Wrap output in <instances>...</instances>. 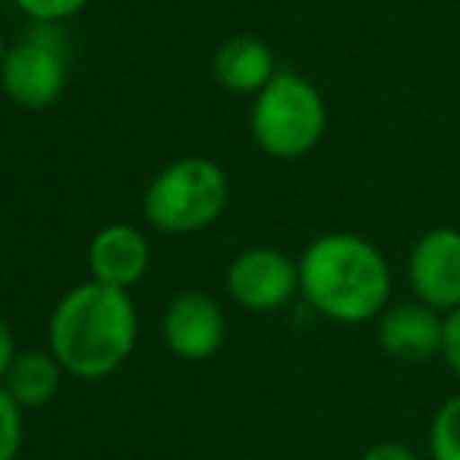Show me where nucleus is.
<instances>
[{
  "mask_svg": "<svg viewBox=\"0 0 460 460\" xmlns=\"http://www.w3.org/2000/svg\"><path fill=\"white\" fill-rule=\"evenodd\" d=\"M139 338V313L129 290L98 281L70 288L48 319V350L66 376L98 382L114 376L133 357Z\"/></svg>",
  "mask_w": 460,
  "mask_h": 460,
  "instance_id": "1",
  "label": "nucleus"
},
{
  "mask_svg": "<svg viewBox=\"0 0 460 460\" xmlns=\"http://www.w3.org/2000/svg\"><path fill=\"white\" fill-rule=\"evenodd\" d=\"M300 296L338 325L376 322L391 300V269L372 240L350 230H328L303 250Z\"/></svg>",
  "mask_w": 460,
  "mask_h": 460,
  "instance_id": "2",
  "label": "nucleus"
},
{
  "mask_svg": "<svg viewBox=\"0 0 460 460\" xmlns=\"http://www.w3.org/2000/svg\"><path fill=\"white\" fill-rule=\"evenodd\" d=\"M230 199V180L217 161L186 155L164 164L146 186L142 215L158 234L186 237L211 227L224 215Z\"/></svg>",
  "mask_w": 460,
  "mask_h": 460,
  "instance_id": "3",
  "label": "nucleus"
},
{
  "mask_svg": "<svg viewBox=\"0 0 460 460\" xmlns=\"http://www.w3.org/2000/svg\"><path fill=\"white\" fill-rule=\"evenodd\" d=\"M328 108L322 92L294 70H278L250 104L252 142L275 161H296L322 142Z\"/></svg>",
  "mask_w": 460,
  "mask_h": 460,
  "instance_id": "4",
  "label": "nucleus"
},
{
  "mask_svg": "<svg viewBox=\"0 0 460 460\" xmlns=\"http://www.w3.org/2000/svg\"><path fill=\"white\" fill-rule=\"evenodd\" d=\"M70 79V60L51 35H26L7 48L0 64V89L16 108L45 111L60 102Z\"/></svg>",
  "mask_w": 460,
  "mask_h": 460,
  "instance_id": "5",
  "label": "nucleus"
},
{
  "mask_svg": "<svg viewBox=\"0 0 460 460\" xmlns=\"http://www.w3.org/2000/svg\"><path fill=\"white\" fill-rule=\"evenodd\" d=\"M227 294L246 313H278L300 294V265L275 246H250L227 265Z\"/></svg>",
  "mask_w": 460,
  "mask_h": 460,
  "instance_id": "6",
  "label": "nucleus"
},
{
  "mask_svg": "<svg viewBox=\"0 0 460 460\" xmlns=\"http://www.w3.org/2000/svg\"><path fill=\"white\" fill-rule=\"evenodd\" d=\"M407 281L413 300L441 315L460 306V230L432 227L413 243L407 256Z\"/></svg>",
  "mask_w": 460,
  "mask_h": 460,
  "instance_id": "7",
  "label": "nucleus"
},
{
  "mask_svg": "<svg viewBox=\"0 0 460 460\" xmlns=\"http://www.w3.org/2000/svg\"><path fill=\"white\" fill-rule=\"evenodd\" d=\"M161 338L167 350L186 363L211 359L227 341V319L221 303L202 290L177 294L161 315Z\"/></svg>",
  "mask_w": 460,
  "mask_h": 460,
  "instance_id": "8",
  "label": "nucleus"
},
{
  "mask_svg": "<svg viewBox=\"0 0 460 460\" xmlns=\"http://www.w3.org/2000/svg\"><path fill=\"white\" fill-rule=\"evenodd\" d=\"M445 315L420 300L388 303L376 319V341L397 363H429L441 357Z\"/></svg>",
  "mask_w": 460,
  "mask_h": 460,
  "instance_id": "9",
  "label": "nucleus"
},
{
  "mask_svg": "<svg viewBox=\"0 0 460 460\" xmlns=\"http://www.w3.org/2000/svg\"><path fill=\"white\" fill-rule=\"evenodd\" d=\"M92 281L108 284L117 290H133L152 265V246L148 237L133 224H104L89 243L85 252Z\"/></svg>",
  "mask_w": 460,
  "mask_h": 460,
  "instance_id": "10",
  "label": "nucleus"
},
{
  "mask_svg": "<svg viewBox=\"0 0 460 460\" xmlns=\"http://www.w3.org/2000/svg\"><path fill=\"white\" fill-rule=\"evenodd\" d=\"M278 70L281 66L275 60V51L252 35H234L211 54V76L234 95H259Z\"/></svg>",
  "mask_w": 460,
  "mask_h": 460,
  "instance_id": "11",
  "label": "nucleus"
},
{
  "mask_svg": "<svg viewBox=\"0 0 460 460\" xmlns=\"http://www.w3.org/2000/svg\"><path fill=\"white\" fill-rule=\"evenodd\" d=\"M64 366L58 363L51 350H16L13 363L7 366L0 385L22 410H39L58 397L64 382Z\"/></svg>",
  "mask_w": 460,
  "mask_h": 460,
  "instance_id": "12",
  "label": "nucleus"
},
{
  "mask_svg": "<svg viewBox=\"0 0 460 460\" xmlns=\"http://www.w3.org/2000/svg\"><path fill=\"white\" fill-rule=\"evenodd\" d=\"M429 457L460 460V391L435 410L429 426Z\"/></svg>",
  "mask_w": 460,
  "mask_h": 460,
  "instance_id": "13",
  "label": "nucleus"
},
{
  "mask_svg": "<svg viewBox=\"0 0 460 460\" xmlns=\"http://www.w3.org/2000/svg\"><path fill=\"white\" fill-rule=\"evenodd\" d=\"M26 441V410L0 385V460H16Z\"/></svg>",
  "mask_w": 460,
  "mask_h": 460,
  "instance_id": "14",
  "label": "nucleus"
},
{
  "mask_svg": "<svg viewBox=\"0 0 460 460\" xmlns=\"http://www.w3.org/2000/svg\"><path fill=\"white\" fill-rule=\"evenodd\" d=\"M89 4L92 0H13V7L22 16H29L35 26H60L89 10Z\"/></svg>",
  "mask_w": 460,
  "mask_h": 460,
  "instance_id": "15",
  "label": "nucleus"
},
{
  "mask_svg": "<svg viewBox=\"0 0 460 460\" xmlns=\"http://www.w3.org/2000/svg\"><path fill=\"white\" fill-rule=\"evenodd\" d=\"M441 357L447 369L460 378V306L445 313V338H441Z\"/></svg>",
  "mask_w": 460,
  "mask_h": 460,
  "instance_id": "16",
  "label": "nucleus"
},
{
  "mask_svg": "<svg viewBox=\"0 0 460 460\" xmlns=\"http://www.w3.org/2000/svg\"><path fill=\"white\" fill-rule=\"evenodd\" d=\"M359 460H420V454L401 441H378V445L366 447Z\"/></svg>",
  "mask_w": 460,
  "mask_h": 460,
  "instance_id": "17",
  "label": "nucleus"
},
{
  "mask_svg": "<svg viewBox=\"0 0 460 460\" xmlns=\"http://www.w3.org/2000/svg\"><path fill=\"white\" fill-rule=\"evenodd\" d=\"M16 338H13V328L7 325V319L0 315V378H4V372H7V366L13 363L16 357Z\"/></svg>",
  "mask_w": 460,
  "mask_h": 460,
  "instance_id": "18",
  "label": "nucleus"
},
{
  "mask_svg": "<svg viewBox=\"0 0 460 460\" xmlns=\"http://www.w3.org/2000/svg\"><path fill=\"white\" fill-rule=\"evenodd\" d=\"M7 39H4V32H0V64H4V54H7Z\"/></svg>",
  "mask_w": 460,
  "mask_h": 460,
  "instance_id": "19",
  "label": "nucleus"
}]
</instances>
